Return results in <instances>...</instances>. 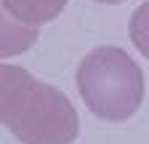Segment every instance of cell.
Returning <instances> with one entry per match:
<instances>
[{"label":"cell","instance_id":"1","mask_svg":"<svg viewBox=\"0 0 149 144\" xmlns=\"http://www.w3.org/2000/svg\"><path fill=\"white\" fill-rule=\"evenodd\" d=\"M0 83V120L22 144H72L77 139V112L59 88L6 62Z\"/></svg>","mask_w":149,"mask_h":144},{"label":"cell","instance_id":"2","mask_svg":"<svg viewBox=\"0 0 149 144\" xmlns=\"http://www.w3.org/2000/svg\"><path fill=\"white\" fill-rule=\"evenodd\" d=\"M74 80L85 107L109 123L128 120L144 99V72L117 45L93 48L80 62Z\"/></svg>","mask_w":149,"mask_h":144},{"label":"cell","instance_id":"3","mask_svg":"<svg viewBox=\"0 0 149 144\" xmlns=\"http://www.w3.org/2000/svg\"><path fill=\"white\" fill-rule=\"evenodd\" d=\"M67 6V0H3V11L24 27H40L53 22Z\"/></svg>","mask_w":149,"mask_h":144},{"label":"cell","instance_id":"4","mask_svg":"<svg viewBox=\"0 0 149 144\" xmlns=\"http://www.w3.org/2000/svg\"><path fill=\"white\" fill-rule=\"evenodd\" d=\"M35 40H37V29H35V27L19 24L13 16H8V13L3 11V59L22 53V51L29 48Z\"/></svg>","mask_w":149,"mask_h":144},{"label":"cell","instance_id":"5","mask_svg":"<svg viewBox=\"0 0 149 144\" xmlns=\"http://www.w3.org/2000/svg\"><path fill=\"white\" fill-rule=\"evenodd\" d=\"M128 35L133 40V45L139 48V53L149 59V0L133 11V16L128 22Z\"/></svg>","mask_w":149,"mask_h":144},{"label":"cell","instance_id":"6","mask_svg":"<svg viewBox=\"0 0 149 144\" xmlns=\"http://www.w3.org/2000/svg\"><path fill=\"white\" fill-rule=\"evenodd\" d=\"M96 3H125V0H96Z\"/></svg>","mask_w":149,"mask_h":144}]
</instances>
